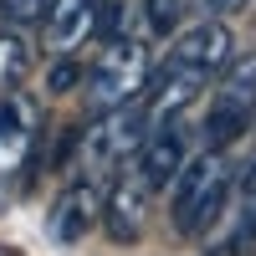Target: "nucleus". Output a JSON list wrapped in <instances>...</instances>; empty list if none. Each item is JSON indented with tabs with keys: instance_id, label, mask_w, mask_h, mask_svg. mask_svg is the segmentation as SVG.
Segmentation results:
<instances>
[{
	"instance_id": "f03ea898",
	"label": "nucleus",
	"mask_w": 256,
	"mask_h": 256,
	"mask_svg": "<svg viewBox=\"0 0 256 256\" xmlns=\"http://www.w3.org/2000/svg\"><path fill=\"white\" fill-rule=\"evenodd\" d=\"M148 82H154V56H148V46L134 41V36H118L88 67V108L92 113H113L123 102H134Z\"/></svg>"
},
{
	"instance_id": "2eb2a0df",
	"label": "nucleus",
	"mask_w": 256,
	"mask_h": 256,
	"mask_svg": "<svg viewBox=\"0 0 256 256\" xmlns=\"http://www.w3.org/2000/svg\"><path fill=\"white\" fill-rule=\"evenodd\" d=\"M98 36H102V41H118V36H123V6H118V0H102V10H98Z\"/></svg>"
},
{
	"instance_id": "0eeeda50",
	"label": "nucleus",
	"mask_w": 256,
	"mask_h": 256,
	"mask_svg": "<svg viewBox=\"0 0 256 256\" xmlns=\"http://www.w3.org/2000/svg\"><path fill=\"white\" fill-rule=\"evenodd\" d=\"M190 144H195V134H190V123L184 118H169V123H154L148 128V138H144V148H138V174H144V184L154 190H169L180 180V169L190 164Z\"/></svg>"
},
{
	"instance_id": "f257e3e1",
	"label": "nucleus",
	"mask_w": 256,
	"mask_h": 256,
	"mask_svg": "<svg viewBox=\"0 0 256 256\" xmlns=\"http://www.w3.org/2000/svg\"><path fill=\"white\" fill-rule=\"evenodd\" d=\"M230 200H236V174H230L226 148H205V154H190L180 180L169 184V220L180 236H205Z\"/></svg>"
},
{
	"instance_id": "f8f14e48",
	"label": "nucleus",
	"mask_w": 256,
	"mask_h": 256,
	"mask_svg": "<svg viewBox=\"0 0 256 256\" xmlns=\"http://www.w3.org/2000/svg\"><path fill=\"white\" fill-rule=\"evenodd\" d=\"M138 10H144V26L154 31V36H174L184 26L190 0H138Z\"/></svg>"
},
{
	"instance_id": "1a4fd4ad",
	"label": "nucleus",
	"mask_w": 256,
	"mask_h": 256,
	"mask_svg": "<svg viewBox=\"0 0 256 256\" xmlns=\"http://www.w3.org/2000/svg\"><path fill=\"white\" fill-rule=\"evenodd\" d=\"M98 190L88 184V180H72L67 190L56 195V205H52V236L56 241H77L82 230H92V220H98Z\"/></svg>"
},
{
	"instance_id": "dca6fc26",
	"label": "nucleus",
	"mask_w": 256,
	"mask_h": 256,
	"mask_svg": "<svg viewBox=\"0 0 256 256\" xmlns=\"http://www.w3.org/2000/svg\"><path fill=\"white\" fill-rule=\"evenodd\" d=\"M236 205H241V210H251V205H256V159L236 174Z\"/></svg>"
},
{
	"instance_id": "4468645a",
	"label": "nucleus",
	"mask_w": 256,
	"mask_h": 256,
	"mask_svg": "<svg viewBox=\"0 0 256 256\" xmlns=\"http://www.w3.org/2000/svg\"><path fill=\"white\" fill-rule=\"evenodd\" d=\"M52 0H0V20H10V26H31V20L46 16Z\"/></svg>"
},
{
	"instance_id": "39448f33",
	"label": "nucleus",
	"mask_w": 256,
	"mask_h": 256,
	"mask_svg": "<svg viewBox=\"0 0 256 256\" xmlns=\"http://www.w3.org/2000/svg\"><path fill=\"white\" fill-rule=\"evenodd\" d=\"M230 62H236V41H230V31L220 26V20H205V26H190L174 41V52H169V62H164L159 72L184 77V82H195V88L205 92Z\"/></svg>"
},
{
	"instance_id": "20e7f679",
	"label": "nucleus",
	"mask_w": 256,
	"mask_h": 256,
	"mask_svg": "<svg viewBox=\"0 0 256 256\" xmlns=\"http://www.w3.org/2000/svg\"><path fill=\"white\" fill-rule=\"evenodd\" d=\"M144 138H148V102L134 98V102H123L113 113H98V123H92V134L82 138V148H88V164L98 174H113V169L138 159Z\"/></svg>"
},
{
	"instance_id": "6e6552de",
	"label": "nucleus",
	"mask_w": 256,
	"mask_h": 256,
	"mask_svg": "<svg viewBox=\"0 0 256 256\" xmlns=\"http://www.w3.org/2000/svg\"><path fill=\"white\" fill-rule=\"evenodd\" d=\"M98 10H102V0H52L46 16H41L52 52H77L88 36H98Z\"/></svg>"
},
{
	"instance_id": "423d86ee",
	"label": "nucleus",
	"mask_w": 256,
	"mask_h": 256,
	"mask_svg": "<svg viewBox=\"0 0 256 256\" xmlns=\"http://www.w3.org/2000/svg\"><path fill=\"white\" fill-rule=\"evenodd\" d=\"M148 195H154V190L144 184L138 164L113 169L108 190H102V230H108L118 246H128V241L144 236V226H148Z\"/></svg>"
},
{
	"instance_id": "7ed1b4c3",
	"label": "nucleus",
	"mask_w": 256,
	"mask_h": 256,
	"mask_svg": "<svg viewBox=\"0 0 256 256\" xmlns=\"http://www.w3.org/2000/svg\"><path fill=\"white\" fill-rule=\"evenodd\" d=\"M251 123H256V56H236L216 77V98L205 108L200 138L205 148H230L236 138L251 134Z\"/></svg>"
},
{
	"instance_id": "f3484780",
	"label": "nucleus",
	"mask_w": 256,
	"mask_h": 256,
	"mask_svg": "<svg viewBox=\"0 0 256 256\" xmlns=\"http://www.w3.org/2000/svg\"><path fill=\"white\" fill-rule=\"evenodd\" d=\"M200 6H205L210 20H226V16H241V10H246V0H200Z\"/></svg>"
},
{
	"instance_id": "9d476101",
	"label": "nucleus",
	"mask_w": 256,
	"mask_h": 256,
	"mask_svg": "<svg viewBox=\"0 0 256 256\" xmlns=\"http://www.w3.org/2000/svg\"><path fill=\"white\" fill-rule=\"evenodd\" d=\"M31 144H36V108L26 98L0 102V169H10Z\"/></svg>"
},
{
	"instance_id": "ddd939ff",
	"label": "nucleus",
	"mask_w": 256,
	"mask_h": 256,
	"mask_svg": "<svg viewBox=\"0 0 256 256\" xmlns=\"http://www.w3.org/2000/svg\"><path fill=\"white\" fill-rule=\"evenodd\" d=\"M77 82H88V67H82V62H72L67 52H62V56L52 62V72H46V92L62 98V92H72Z\"/></svg>"
},
{
	"instance_id": "9b49d317",
	"label": "nucleus",
	"mask_w": 256,
	"mask_h": 256,
	"mask_svg": "<svg viewBox=\"0 0 256 256\" xmlns=\"http://www.w3.org/2000/svg\"><path fill=\"white\" fill-rule=\"evenodd\" d=\"M31 72V41L20 31H0V88H20Z\"/></svg>"
}]
</instances>
